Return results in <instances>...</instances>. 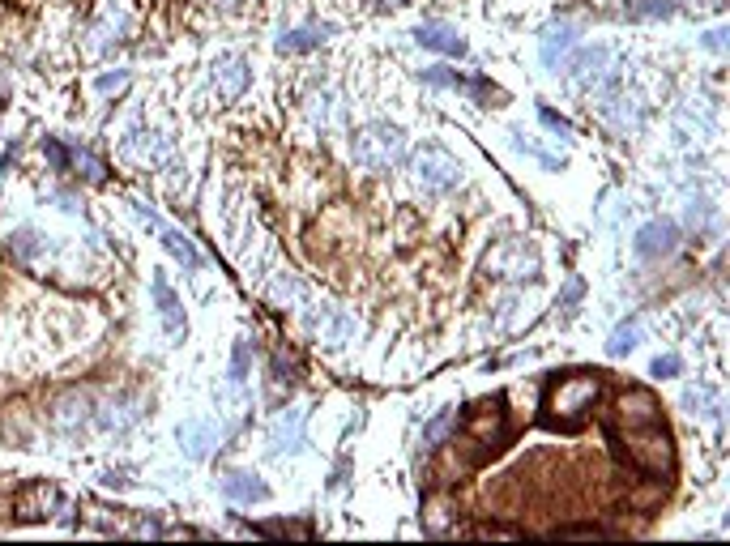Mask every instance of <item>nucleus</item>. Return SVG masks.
<instances>
[{
	"instance_id": "obj_38",
	"label": "nucleus",
	"mask_w": 730,
	"mask_h": 546,
	"mask_svg": "<svg viewBox=\"0 0 730 546\" xmlns=\"http://www.w3.org/2000/svg\"><path fill=\"white\" fill-rule=\"evenodd\" d=\"M129 86V69H116V73H103L99 82H94V90L99 94H111V90H124Z\"/></svg>"
},
{
	"instance_id": "obj_25",
	"label": "nucleus",
	"mask_w": 730,
	"mask_h": 546,
	"mask_svg": "<svg viewBox=\"0 0 730 546\" xmlns=\"http://www.w3.org/2000/svg\"><path fill=\"white\" fill-rule=\"evenodd\" d=\"M637 346H641V320L628 316V320H620V325L611 329V337H607V355H611V359H624V355H632Z\"/></svg>"
},
{
	"instance_id": "obj_16",
	"label": "nucleus",
	"mask_w": 730,
	"mask_h": 546,
	"mask_svg": "<svg viewBox=\"0 0 730 546\" xmlns=\"http://www.w3.org/2000/svg\"><path fill=\"white\" fill-rule=\"evenodd\" d=\"M218 491L227 495L231 504H265L269 500V487L261 483V474H252V470H227L218 478Z\"/></svg>"
},
{
	"instance_id": "obj_21",
	"label": "nucleus",
	"mask_w": 730,
	"mask_h": 546,
	"mask_svg": "<svg viewBox=\"0 0 730 546\" xmlns=\"http://www.w3.org/2000/svg\"><path fill=\"white\" fill-rule=\"evenodd\" d=\"M141 401L137 397H120V401H111V406H103V410H94V423H99L103 431H129L133 423H141Z\"/></svg>"
},
{
	"instance_id": "obj_28",
	"label": "nucleus",
	"mask_w": 730,
	"mask_h": 546,
	"mask_svg": "<svg viewBox=\"0 0 730 546\" xmlns=\"http://www.w3.org/2000/svg\"><path fill=\"white\" fill-rule=\"evenodd\" d=\"M684 410L688 414H705V419H722V401L713 389H705V384H688L684 389Z\"/></svg>"
},
{
	"instance_id": "obj_1",
	"label": "nucleus",
	"mask_w": 730,
	"mask_h": 546,
	"mask_svg": "<svg viewBox=\"0 0 730 546\" xmlns=\"http://www.w3.org/2000/svg\"><path fill=\"white\" fill-rule=\"evenodd\" d=\"M449 461L457 465V474L474 470L483 465L487 457H496L504 444L513 436V423H509V401L500 393L496 397H483L462 414V423H453L449 431Z\"/></svg>"
},
{
	"instance_id": "obj_2",
	"label": "nucleus",
	"mask_w": 730,
	"mask_h": 546,
	"mask_svg": "<svg viewBox=\"0 0 730 546\" xmlns=\"http://www.w3.org/2000/svg\"><path fill=\"white\" fill-rule=\"evenodd\" d=\"M602 397V376L598 372H568L555 376L543 389V423L551 431H581Z\"/></svg>"
},
{
	"instance_id": "obj_34",
	"label": "nucleus",
	"mask_w": 730,
	"mask_h": 546,
	"mask_svg": "<svg viewBox=\"0 0 730 546\" xmlns=\"http://www.w3.org/2000/svg\"><path fill=\"white\" fill-rule=\"evenodd\" d=\"M257 534H274V538H308L312 525H291V521H265L257 525Z\"/></svg>"
},
{
	"instance_id": "obj_37",
	"label": "nucleus",
	"mask_w": 730,
	"mask_h": 546,
	"mask_svg": "<svg viewBox=\"0 0 730 546\" xmlns=\"http://www.w3.org/2000/svg\"><path fill=\"white\" fill-rule=\"evenodd\" d=\"M308 291H304V282L299 278H291V273H282V278L274 282V299H304Z\"/></svg>"
},
{
	"instance_id": "obj_35",
	"label": "nucleus",
	"mask_w": 730,
	"mask_h": 546,
	"mask_svg": "<svg viewBox=\"0 0 730 546\" xmlns=\"http://www.w3.org/2000/svg\"><path fill=\"white\" fill-rule=\"evenodd\" d=\"M538 120H543L551 133H560V137H577V128H573V120H564L560 111H551V107H538Z\"/></svg>"
},
{
	"instance_id": "obj_19",
	"label": "nucleus",
	"mask_w": 730,
	"mask_h": 546,
	"mask_svg": "<svg viewBox=\"0 0 730 546\" xmlns=\"http://www.w3.org/2000/svg\"><path fill=\"white\" fill-rule=\"evenodd\" d=\"M248 77H252V69H248L244 56H218L214 60V86H218L222 99H240Z\"/></svg>"
},
{
	"instance_id": "obj_36",
	"label": "nucleus",
	"mask_w": 730,
	"mask_h": 546,
	"mask_svg": "<svg viewBox=\"0 0 730 546\" xmlns=\"http://www.w3.org/2000/svg\"><path fill=\"white\" fill-rule=\"evenodd\" d=\"M679 372H684V363H679V355H658V359H654V367H649V376H658V380H675Z\"/></svg>"
},
{
	"instance_id": "obj_42",
	"label": "nucleus",
	"mask_w": 730,
	"mask_h": 546,
	"mask_svg": "<svg viewBox=\"0 0 730 546\" xmlns=\"http://www.w3.org/2000/svg\"><path fill=\"white\" fill-rule=\"evenodd\" d=\"M103 487H129V483H124V474H103Z\"/></svg>"
},
{
	"instance_id": "obj_43",
	"label": "nucleus",
	"mask_w": 730,
	"mask_h": 546,
	"mask_svg": "<svg viewBox=\"0 0 730 546\" xmlns=\"http://www.w3.org/2000/svg\"><path fill=\"white\" fill-rule=\"evenodd\" d=\"M380 5H389V9H402V5H410V0H380Z\"/></svg>"
},
{
	"instance_id": "obj_32",
	"label": "nucleus",
	"mask_w": 730,
	"mask_h": 546,
	"mask_svg": "<svg viewBox=\"0 0 730 546\" xmlns=\"http://www.w3.org/2000/svg\"><path fill=\"white\" fill-rule=\"evenodd\" d=\"M248 372H252V342H248V337H240L235 350H231V384H244Z\"/></svg>"
},
{
	"instance_id": "obj_33",
	"label": "nucleus",
	"mask_w": 730,
	"mask_h": 546,
	"mask_svg": "<svg viewBox=\"0 0 730 546\" xmlns=\"http://www.w3.org/2000/svg\"><path fill=\"white\" fill-rule=\"evenodd\" d=\"M43 154H47V163H52V171H69V163H73V150L60 137H47L43 141Z\"/></svg>"
},
{
	"instance_id": "obj_22",
	"label": "nucleus",
	"mask_w": 730,
	"mask_h": 546,
	"mask_svg": "<svg viewBox=\"0 0 730 546\" xmlns=\"http://www.w3.org/2000/svg\"><path fill=\"white\" fill-rule=\"evenodd\" d=\"M158 231H163V248L176 256V261H180L188 273H197V269L205 265V256L197 252V244H193V239H188L180 227H167V222H158Z\"/></svg>"
},
{
	"instance_id": "obj_9",
	"label": "nucleus",
	"mask_w": 730,
	"mask_h": 546,
	"mask_svg": "<svg viewBox=\"0 0 730 546\" xmlns=\"http://www.w3.org/2000/svg\"><path fill=\"white\" fill-rule=\"evenodd\" d=\"M65 504V495L52 483H26L13 495V521H52L56 508Z\"/></svg>"
},
{
	"instance_id": "obj_18",
	"label": "nucleus",
	"mask_w": 730,
	"mask_h": 546,
	"mask_svg": "<svg viewBox=\"0 0 730 546\" xmlns=\"http://www.w3.org/2000/svg\"><path fill=\"white\" fill-rule=\"evenodd\" d=\"M415 43H419V47H427V52L453 56V60H462V56H466V39L457 35L453 26H444V22H423V26H415Z\"/></svg>"
},
{
	"instance_id": "obj_31",
	"label": "nucleus",
	"mask_w": 730,
	"mask_h": 546,
	"mask_svg": "<svg viewBox=\"0 0 730 546\" xmlns=\"http://www.w3.org/2000/svg\"><path fill=\"white\" fill-rule=\"evenodd\" d=\"M453 423H457V414H453V410H440L436 419L423 427V448H440V440L453 431Z\"/></svg>"
},
{
	"instance_id": "obj_40",
	"label": "nucleus",
	"mask_w": 730,
	"mask_h": 546,
	"mask_svg": "<svg viewBox=\"0 0 730 546\" xmlns=\"http://www.w3.org/2000/svg\"><path fill=\"white\" fill-rule=\"evenodd\" d=\"M701 43L709 47V52H722V47H726V30H722V26H718V30H709V35H705Z\"/></svg>"
},
{
	"instance_id": "obj_8",
	"label": "nucleus",
	"mask_w": 730,
	"mask_h": 546,
	"mask_svg": "<svg viewBox=\"0 0 730 546\" xmlns=\"http://www.w3.org/2000/svg\"><path fill=\"white\" fill-rule=\"evenodd\" d=\"M90 419H94V393L90 389H65L52 401V410H47V423L56 431H65V436H77Z\"/></svg>"
},
{
	"instance_id": "obj_10",
	"label": "nucleus",
	"mask_w": 730,
	"mask_h": 546,
	"mask_svg": "<svg viewBox=\"0 0 730 546\" xmlns=\"http://www.w3.org/2000/svg\"><path fill=\"white\" fill-rule=\"evenodd\" d=\"M607 64H611V47H602V43H594V47H573L568 52V60H564V73L573 77L577 86H585V90H598L602 82H607Z\"/></svg>"
},
{
	"instance_id": "obj_39",
	"label": "nucleus",
	"mask_w": 730,
	"mask_h": 546,
	"mask_svg": "<svg viewBox=\"0 0 730 546\" xmlns=\"http://www.w3.org/2000/svg\"><path fill=\"white\" fill-rule=\"evenodd\" d=\"M581 295H585V282H581V278H573V282L564 286V295H560V308H564V312H573L577 303H581Z\"/></svg>"
},
{
	"instance_id": "obj_26",
	"label": "nucleus",
	"mask_w": 730,
	"mask_h": 546,
	"mask_svg": "<svg viewBox=\"0 0 730 546\" xmlns=\"http://www.w3.org/2000/svg\"><path fill=\"white\" fill-rule=\"evenodd\" d=\"M47 248H52V244H47V235L30 231V227L18 231V235H9V256H13L18 265H35V256H43Z\"/></svg>"
},
{
	"instance_id": "obj_27",
	"label": "nucleus",
	"mask_w": 730,
	"mask_h": 546,
	"mask_svg": "<svg viewBox=\"0 0 730 546\" xmlns=\"http://www.w3.org/2000/svg\"><path fill=\"white\" fill-rule=\"evenodd\" d=\"M312 329H321L333 346H342L346 337L355 333V320H351V316H342V312H333V308H321V312L312 316Z\"/></svg>"
},
{
	"instance_id": "obj_20",
	"label": "nucleus",
	"mask_w": 730,
	"mask_h": 546,
	"mask_svg": "<svg viewBox=\"0 0 730 546\" xmlns=\"http://www.w3.org/2000/svg\"><path fill=\"white\" fill-rule=\"evenodd\" d=\"M176 436H180V448H184L188 457H193V461H205V457L214 453V444H218V427L205 423V419H188V423H180Z\"/></svg>"
},
{
	"instance_id": "obj_14",
	"label": "nucleus",
	"mask_w": 730,
	"mask_h": 546,
	"mask_svg": "<svg viewBox=\"0 0 730 546\" xmlns=\"http://www.w3.org/2000/svg\"><path fill=\"white\" fill-rule=\"evenodd\" d=\"M150 295H154V303H158V320H163L167 337H171V342H180V337L188 333V325H184V308H180L176 291H171L167 273H158V269H154V278H150Z\"/></svg>"
},
{
	"instance_id": "obj_11",
	"label": "nucleus",
	"mask_w": 730,
	"mask_h": 546,
	"mask_svg": "<svg viewBox=\"0 0 730 546\" xmlns=\"http://www.w3.org/2000/svg\"><path fill=\"white\" fill-rule=\"evenodd\" d=\"M679 248V227L666 218H654L645 222V227L637 231V239H632V252L641 256V261H662V256H671Z\"/></svg>"
},
{
	"instance_id": "obj_23",
	"label": "nucleus",
	"mask_w": 730,
	"mask_h": 546,
	"mask_svg": "<svg viewBox=\"0 0 730 546\" xmlns=\"http://www.w3.org/2000/svg\"><path fill=\"white\" fill-rule=\"evenodd\" d=\"M602 116H607L615 128H641L645 111L637 99H628V94H607V99H602Z\"/></svg>"
},
{
	"instance_id": "obj_24",
	"label": "nucleus",
	"mask_w": 730,
	"mask_h": 546,
	"mask_svg": "<svg viewBox=\"0 0 730 546\" xmlns=\"http://www.w3.org/2000/svg\"><path fill=\"white\" fill-rule=\"evenodd\" d=\"M124 154L137 158V163H163V158L171 154V146L158 133H133L129 141H124Z\"/></svg>"
},
{
	"instance_id": "obj_4",
	"label": "nucleus",
	"mask_w": 730,
	"mask_h": 546,
	"mask_svg": "<svg viewBox=\"0 0 730 546\" xmlns=\"http://www.w3.org/2000/svg\"><path fill=\"white\" fill-rule=\"evenodd\" d=\"M351 158H355V167L372 171V175L393 171V167H398L402 158H406V137H402V128L389 124V120L363 124L359 133H355V141H351Z\"/></svg>"
},
{
	"instance_id": "obj_3",
	"label": "nucleus",
	"mask_w": 730,
	"mask_h": 546,
	"mask_svg": "<svg viewBox=\"0 0 730 546\" xmlns=\"http://www.w3.org/2000/svg\"><path fill=\"white\" fill-rule=\"evenodd\" d=\"M624 448V461L645 478H666L675 470V440L662 423L649 427H632V431H615Z\"/></svg>"
},
{
	"instance_id": "obj_15",
	"label": "nucleus",
	"mask_w": 730,
	"mask_h": 546,
	"mask_svg": "<svg viewBox=\"0 0 730 546\" xmlns=\"http://www.w3.org/2000/svg\"><path fill=\"white\" fill-rule=\"evenodd\" d=\"M269 453H274V457L304 453V410L278 414L274 427H269Z\"/></svg>"
},
{
	"instance_id": "obj_5",
	"label": "nucleus",
	"mask_w": 730,
	"mask_h": 546,
	"mask_svg": "<svg viewBox=\"0 0 730 546\" xmlns=\"http://www.w3.org/2000/svg\"><path fill=\"white\" fill-rule=\"evenodd\" d=\"M483 269L500 282H538V273H543L534 244H526L521 235L500 239V244L483 256Z\"/></svg>"
},
{
	"instance_id": "obj_6",
	"label": "nucleus",
	"mask_w": 730,
	"mask_h": 546,
	"mask_svg": "<svg viewBox=\"0 0 730 546\" xmlns=\"http://www.w3.org/2000/svg\"><path fill=\"white\" fill-rule=\"evenodd\" d=\"M410 167H415V184L423 192H432V197H440V192H453L457 184H462V163H457L449 150H440V146H423Z\"/></svg>"
},
{
	"instance_id": "obj_13",
	"label": "nucleus",
	"mask_w": 730,
	"mask_h": 546,
	"mask_svg": "<svg viewBox=\"0 0 730 546\" xmlns=\"http://www.w3.org/2000/svg\"><path fill=\"white\" fill-rule=\"evenodd\" d=\"M423 82L427 86H440V90H462L479 107H487L491 99H496V86H491L487 77H466V73H457V69H423Z\"/></svg>"
},
{
	"instance_id": "obj_41",
	"label": "nucleus",
	"mask_w": 730,
	"mask_h": 546,
	"mask_svg": "<svg viewBox=\"0 0 730 546\" xmlns=\"http://www.w3.org/2000/svg\"><path fill=\"white\" fill-rule=\"evenodd\" d=\"M205 5H214V9H227V13H231V9H244L248 0H205Z\"/></svg>"
},
{
	"instance_id": "obj_17",
	"label": "nucleus",
	"mask_w": 730,
	"mask_h": 546,
	"mask_svg": "<svg viewBox=\"0 0 730 546\" xmlns=\"http://www.w3.org/2000/svg\"><path fill=\"white\" fill-rule=\"evenodd\" d=\"M333 35V22H304L295 30H282L278 35V52L282 56H304V52H316L325 39Z\"/></svg>"
},
{
	"instance_id": "obj_7",
	"label": "nucleus",
	"mask_w": 730,
	"mask_h": 546,
	"mask_svg": "<svg viewBox=\"0 0 730 546\" xmlns=\"http://www.w3.org/2000/svg\"><path fill=\"white\" fill-rule=\"evenodd\" d=\"M649 423H662V406L649 389H624L611 401V431H632Z\"/></svg>"
},
{
	"instance_id": "obj_30",
	"label": "nucleus",
	"mask_w": 730,
	"mask_h": 546,
	"mask_svg": "<svg viewBox=\"0 0 730 546\" xmlns=\"http://www.w3.org/2000/svg\"><path fill=\"white\" fill-rule=\"evenodd\" d=\"M624 18H675V0H624Z\"/></svg>"
},
{
	"instance_id": "obj_12",
	"label": "nucleus",
	"mask_w": 730,
	"mask_h": 546,
	"mask_svg": "<svg viewBox=\"0 0 730 546\" xmlns=\"http://www.w3.org/2000/svg\"><path fill=\"white\" fill-rule=\"evenodd\" d=\"M573 47H577V26L573 22H551L543 35H538V56H543V69L560 73Z\"/></svg>"
},
{
	"instance_id": "obj_29",
	"label": "nucleus",
	"mask_w": 730,
	"mask_h": 546,
	"mask_svg": "<svg viewBox=\"0 0 730 546\" xmlns=\"http://www.w3.org/2000/svg\"><path fill=\"white\" fill-rule=\"evenodd\" d=\"M69 150H73V163H69V171H77L86 184H103V180H107V163H103L99 154H90L86 146H77V141H73Z\"/></svg>"
}]
</instances>
